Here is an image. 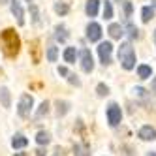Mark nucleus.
I'll use <instances>...</instances> for the list:
<instances>
[{
    "label": "nucleus",
    "mask_w": 156,
    "mask_h": 156,
    "mask_svg": "<svg viewBox=\"0 0 156 156\" xmlns=\"http://www.w3.org/2000/svg\"><path fill=\"white\" fill-rule=\"evenodd\" d=\"M0 41H2L4 53L8 57H17L19 47H21V40H19L17 32L13 28H6V30L0 32Z\"/></svg>",
    "instance_id": "f257e3e1"
},
{
    "label": "nucleus",
    "mask_w": 156,
    "mask_h": 156,
    "mask_svg": "<svg viewBox=\"0 0 156 156\" xmlns=\"http://www.w3.org/2000/svg\"><path fill=\"white\" fill-rule=\"evenodd\" d=\"M119 60H120V64H122L124 70H133V68H136V51H133L130 41L120 43V47H119Z\"/></svg>",
    "instance_id": "f03ea898"
},
{
    "label": "nucleus",
    "mask_w": 156,
    "mask_h": 156,
    "mask_svg": "<svg viewBox=\"0 0 156 156\" xmlns=\"http://www.w3.org/2000/svg\"><path fill=\"white\" fill-rule=\"evenodd\" d=\"M32 107H34V98H32L30 94H23V96H21V100H19V105H17V113H19V117L27 119V117L30 115Z\"/></svg>",
    "instance_id": "7ed1b4c3"
},
{
    "label": "nucleus",
    "mask_w": 156,
    "mask_h": 156,
    "mask_svg": "<svg viewBox=\"0 0 156 156\" xmlns=\"http://www.w3.org/2000/svg\"><path fill=\"white\" fill-rule=\"evenodd\" d=\"M107 122L111 126H119L120 124V120H122V111H120V105L115 104V102H111L107 105Z\"/></svg>",
    "instance_id": "20e7f679"
},
{
    "label": "nucleus",
    "mask_w": 156,
    "mask_h": 156,
    "mask_svg": "<svg viewBox=\"0 0 156 156\" xmlns=\"http://www.w3.org/2000/svg\"><path fill=\"white\" fill-rule=\"evenodd\" d=\"M111 53H113V43L111 41H102L98 47V55H100V60H102L104 66L111 64Z\"/></svg>",
    "instance_id": "39448f33"
},
{
    "label": "nucleus",
    "mask_w": 156,
    "mask_h": 156,
    "mask_svg": "<svg viewBox=\"0 0 156 156\" xmlns=\"http://www.w3.org/2000/svg\"><path fill=\"white\" fill-rule=\"evenodd\" d=\"M9 8H12V13L17 19V25L23 27L25 25V12H23V6H21L19 0H9Z\"/></svg>",
    "instance_id": "423d86ee"
},
{
    "label": "nucleus",
    "mask_w": 156,
    "mask_h": 156,
    "mask_svg": "<svg viewBox=\"0 0 156 156\" xmlns=\"http://www.w3.org/2000/svg\"><path fill=\"white\" fill-rule=\"evenodd\" d=\"M81 68L87 73H90L94 70V60H92V55H90V51H88V49H83L81 51Z\"/></svg>",
    "instance_id": "0eeeda50"
},
{
    "label": "nucleus",
    "mask_w": 156,
    "mask_h": 156,
    "mask_svg": "<svg viewBox=\"0 0 156 156\" xmlns=\"http://www.w3.org/2000/svg\"><path fill=\"white\" fill-rule=\"evenodd\" d=\"M87 38L90 41H100V38H102V27L98 23H88L87 25Z\"/></svg>",
    "instance_id": "6e6552de"
},
{
    "label": "nucleus",
    "mask_w": 156,
    "mask_h": 156,
    "mask_svg": "<svg viewBox=\"0 0 156 156\" xmlns=\"http://www.w3.org/2000/svg\"><path fill=\"white\" fill-rule=\"evenodd\" d=\"M137 137L143 139V141H154V139H156V128H152V126H149V124L141 126L139 132H137Z\"/></svg>",
    "instance_id": "1a4fd4ad"
},
{
    "label": "nucleus",
    "mask_w": 156,
    "mask_h": 156,
    "mask_svg": "<svg viewBox=\"0 0 156 156\" xmlns=\"http://www.w3.org/2000/svg\"><path fill=\"white\" fill-rule=\"evenodd\" d=\"M0 104L2 107H12V94H9V88L8 87H0Z\"/></svg>",
    "instance_id": "9d476101"
},
{
    "label": "nucleus",
    "mask_w": 156,
    "mask_h": 156,
    "mask_svg": "<svg viewBox=\"0 0 156 156\" xmlns=\"http://www.w3.org/2000/svg\"><path fill=\"white\" fill-rule=\"evenodd\" d=\"M73 154L75 156H90V145L88 143H75L73 145Z\"/></svg>",
    "instance_id": "9b49d317"
},
{
    "label": "nucleus",
    "mask_w": 156,
    "mask_h": 156,
    "mask_svg": "<svg viewBox=\"0 0 156 156\" xmlns=\"http://www.w3.org/2000/svg\"><path fill=\"white\" fill-rule=\"evenodd\" d=\"M98 8H100V0H87L85 12L88 17H96L98 15Z\"/></svg>",
    "instance_id": "f8f14e48"
},
{
    "label": "nucleus",
    "mask_w": 156,
    "mask_h": 156,
    "mask_svg": "<svg viewBox=\"0 0 156 156\" xmlns=\"http://www.w3.org/2000/svg\"><path fill=\"white\" fill-rule=\"evenodd\" d=\"M107 32H109V36L113 38V40H120L122 36H124V28H122L120 25H117V23H113V25H109Z\"/></svg>",
    "instance_id": "ddd939ff"
},
{
    "label": "nucleus",
    "mask_w": 156,
    "mask_h": 156,
    "mask_svg": "<svg viewBox=\"0 0 156 156\" xmlns=\"http://www.w3.org/2000/svg\"><path fill=\"white\" fill-rule=\"evenodd\" d=\"M55 107H57V117H64L70 111V102H66V100H57V102H55Z\"/></svg>",
    "instance_id": "4468645a"
},
{
    "label": "nucleus",
    "mask_w": 156,
    "mask_h": 156,
    "mask_svg": "<svg viewBox=\"0 0 156 156\" xmlns=\"http://www.w3.org/2000/svg\"><path fill=\"white\" fill-rule=\"evenodd\" d=\"M27 145H28V139L23 136V133H17V136L12 139V147L13 149H25Z\"/></svg>",
    "instance_id": "2eb2a0df"
},
{
    "label": "nucleus",
    "mask_w": 156,
    "mask_h": 156,
    "mask_svg": "<svg viewBox=\"0 0 156 156\" xmlns=\"http://www.w3.org/2000/svg\"><path fill=\"white\" fill-rule=\"evenodd\" d=\"M55 38H57L60 43H64L66 40H68V30H66L64 25H57V27H55Z\"/></svg>",
    "instance_id": "dca6fc26"
},
{
    "label": "nucleus",
    "mask_w": 156,
    "mask_h": 156,
    "mask_svg": "<svg viewBox=\"0 0 156 156\" xmlns=\"http://www.w3.org/2000/svg\"><path fill=\"white\" fill-rule=\"evenodd\" d=\"M137 75H139V79H149L152 75V68L149 64H141V66H137Z\"/></svg>",
    "instance_id": "f3484780"
},
{
    "label": "nucleus",
    "mask_w": 156,
    "mask_h": 156,
    "mask_svg": "<svg viewBox=\"0 0 156 156\" xmlns=\"http://www.w3.org/2000/svg\"><path fill=\"white\" fill-rule=\"evenodd\" d=\"M75 58H77V49L75 47H66L64 49V60L68 64H73Z\"/></svg>",
    "instance_id": "a211bd4d"
},
{
    "label": "nucleus",
    "mask_w": 156,
    "mask_h": 156,
    "mask_svg": "<svg viewBox=\"0 0 156 156\" xmlns=\"http://www.w3.org/2000/svg\"><path fill=\"white\" fill-rule=\"evenodd\" d=\"M47 113H49V102L45 100V102H41V104H40V107L36 109V115H34V117H36V120H40V119L45 117Z\"/></svg>",
    "instance_id": "6ab92c4d"
},
{
    "label": "nucleus",
    "mask_w": 156,
    "mask_h": 156,
    "mask_svg": "<svg viewBox=\"0 0 156 156\" xmlns=\"http://www.w3.org/2000/svg\"><path fill=\"white\" fill-rule=\"evenodd\" d=\"M49 141H51V136H49V132L41 130V132H38V133H36V143H38V145H47Z\"/></svg>",
    "instance_id": "aec40b11"
},
{
    "label": "nucleus",
    "mask_w": 156,
    "mask_h": 156,
    "mask_svg": "<svg viewBox=\"0 0 156 156\" xmlns=\"http://www.w3.org/2000/svg\"><path fill=\"white\" fill-rule=\"evenodd\" d=\"M152 17H154V9H152V6H145V8L141 9V19H143V23H149Z\"/></svg>",
    "instance_id": "412c9836"
},
{
    "label": "nucleus",
    "mask_w": 156,
    "mask_h": 156,
    "mask_svg": "<svg viewBox=\"0 0 156 156\" xmlns=\"http://www.w3.org/2000/svg\"><path fill=\"white\" fill-rule=\"evenodd\" d=\"M57 58H58V47H55V45L47 47V60L49 62H57Z\"/></svg>",
    "instance_id": "4be33fe9"
},
{
    "label": "nucleus",
    "mask_w": 156,
    "mask_h": 156,
    "mask_svg": "<svg viewBox=\"0 0 156 156\" xmlns=\"http://www.w3.org/2000/svg\"><path fill=\"white\" fill-rule=\"evenodd\" d=\"M55 12H57L58 15H66L70 12V6L64 4V2H57V4H55Z\"/></svg>",
    "instance_id": "5701e85b"
},
{
    "label": "nucleus",
    "mask_w": 156,
    "mask_h": 156,
    "mask_svg": "<svg viewBox=\"0 0 156 156\" xmlns=\"http://www.w3.org/2000/svg\"><path fill=\"white\" fill-rule=\"evenodd\" d=\"M96 92H98V96H100V98H104V96H107V94H109V87H107L105 83H100V85L96 87Z\"/></svg>",
    "instance_id": "b1692460"
},
{
    "label": "nucleus",
    "mask_w": 156,
    "mask_h": 156,
    "mask_svg": "<svg viewBox=\"0 0 156 156\" xmlns=\"http://www.w3.org/2000/svg\"><path fill=\"white\" fill-rule=\"evenodd\" d=\"M30 15H32V23L38 25L40 23V12H38V8L34 4H30Z\"/></svg>",
    "instance_id": "393cba45"
},
{
    "label": "nucleus",
    "mask_w": 156,
    "mask_h": 156,
    "mask_svg": "<svg viewBox=\"0 0 156 156\" xmlns=\"http://www.w3.org/2000/svg\"><path fill=\"white\" fill-rule=\"evenodd\" d=\"M104 17H105V19H111V17H113V6H111V2H105V4H104Z\"/></svg>",
    "instance_id": "a878e982"
},
{
    "label": "nucleus",
    "mask_w": 156,
    "mask_h": 156,
    "mask_svg": "<svg viewBox=\"0 0 156 156\" xmlns=\"http://www.w3.org/2000/svg\"><path fill=\"white\" fill-rule=\"evenodd\" d=\"M128 34H130V38H132V40H136V38H139V30L133 27L132 23H128Z\"/></svg>",
    "instance_id": "bb28decb"
},
{
    "label": "nucleus",
    "mask_w": 156,
    "mask_h": 156,
    "mask_svg": "<svg viewBox=\"0 0 156 156\" xmlns=\"http://www.w3.org/2000/svg\"><path fill=\"white\" fill-rule=\"evenodd\" d=\"M32 51H34V62L38 64V62H40V49H38V41L32 43Z\"/></svg>",
    "instance_id": "cd10ccee"
},
{
    "label": "nucleus",
    "mask_w": 156,
    "mask_h": 156,
    "mask_svg": "<svg viewBox=\"0 0 156 156\" xmlns=\"http://www.w3.org/2000/svg\"><path fill=\"white\" fill-rule=\"evenodd\" d=\"M68 81H70L72 85H75V87H79V85H81V81L77 79V75H75V73H68Z\"/></svg>",
    "instance_id": "c85d7f7f"
},
{
    "label": "nucleus",
    "mask_w": 156,
    "mask_h": 156,
    "mask_svg": "<svg viewBox=\"0 0 156 156\" xmlns=\"http://www.w3.org/2000/svg\"><path fill=\"white\" fill-rule=\"evenodd\" d=\"M133 92H136V96H139V98H147V90L141 88V87H136V88H133Z\"/></svg>",
    "instance_id": "c756f323"
},
{
    "label": "nucleus",
    "mask_w": 156,
    "mask_h": 156,
    "mask_svg": "<svg viewBox=\"0 0 156 156\" xmlns=\"http://www.w3.org/2000/svg\"><path fill=\"white\" fill-rule=\"evenodd\" d=\"M132 12H133L132 2H124V13H126V17H130V15H132Z\"/></svg>",
    "instance_id": "7c9ffc66"
},
{
    "label": "nucleus",
    "mask_w": 156,
    "mask_h": 156,
    "mask_svg": "<svg viewBox=\"0 0 156 156\" xmlns=\"http://www.w3.org/2000/svg\"><path fill=\"white\" fill-rule=\"evenodd\" d=\"M36 156H45V149H43V145H41V147L36 151Z\"/></svg>",
    "instance_id": "2f4dec72"
},
{
    "label": "nucleus",
    "mask_w": 156,
    "mask_h": 156,
    "mask_svg": "<svg viewBox=\"0 0 156 156\" xmlns=\"http://www.w3.org/2000/svg\"><path fill=\"white\" fill-rule=\"evenodd\" d=\"M58 73H60V75H68V70H66L64 66H60V68H58Z\"/></svg>",
    "instance_id": "473e14b6"
},
{
    "label": "nucleus",
    "mask_w": 156,
    "mask_h": 156,
    "mask_svg": "<svg viewBox=\"0 0 156 156\" xmlns=\"http://www.w3.org/2000/svg\"><path fill=\"white\" fill-rule=\"evenodd\" d=\"M151 90H156V77H154V81H152V85H151Z\"/></svg>",
    "instance_id": "72a5a7b5"
},
{
    "label": "nucleus",
    "mask_w": 156,
    "mask_h": 156,
    "mask_svg": "<svg viewBox=\"0 0 156 156\" xmlns=\"http://www.w3.org/2000/svg\"><path fill=\"white\" fill-rule=\"evenodd\" d=\"M4 4H9V0H0V6H4Z\"/></svg>",
    "instance_id": "f704fd0d"
},
{
    "label": "nucleus",
    "mask_w": 156,
    "mask_h": 156,
    "mask_svg": "<svg viewBox=\"0 0 156 156\" xmlns=\"http://www.w3.org/2000/svg\"><path fill=\"white\" fill-rule=\"evenodd\" d=\"M15 156H27V154H25V152H17Z\"/></svg>",
    "instance_id": "c9c22d12"
},
{
    "label": "nucleus",
    "mask_w": 156,
    "mask_h": 156,
    "mask_svg": "<svg viewBox=\"0 0 156 156\" xmlns=\"http://www.w3.org/2000/svg\"><path fill=\"white\" fill-rule=\"evenodd\" d=\"M147 156H156V152H147Z\"/></svg>",
    "instance_id": "e433bc0d"
},
{
    "label": "nucleus",
    "mask_w": 156,
    "mask_h": 156,
    "mask_svg": "<svg viewBox=\"0 0 156 156\" xmlns=\"http://www.w3.org/2000/svg\"><path fill=\"white\" fill-rule=\"evenodd\" d=\"M151 2H152V6H154V8H156V0H151Z\"/></svg>",
    "instance_id": "4c0bfd02"
},
{
    "label": "nucleus",
    "mask_w": 156,
    "mask_h": 156,
    "mask_svg": "<svg viewBox=\"0 0 156 156\" xmlns=\"http://www.w3.org/2000/svg\"><path fill=\"white\" fill-rule=\"evenodd\" d=\"M154 43H156V30H154Z\"/></svg>",
    "instance_id": "58836bf2"
},
{
    "label": "nucleus",
    "mask_w": 156,
    "mask_h": 156,
    "mask_svg": "<svg viewBox=\"0 0 156 156\" xmlns=\"http://www.w3.org/2000/svg\"><path fill=\"white\" fill-rule=\"evenodd\" d=\"M27 2H28V4H30V2H32V0H27Z\"/></svg>",
    "instance_id": "ea45409f"
}]
</instances>
